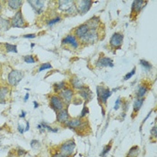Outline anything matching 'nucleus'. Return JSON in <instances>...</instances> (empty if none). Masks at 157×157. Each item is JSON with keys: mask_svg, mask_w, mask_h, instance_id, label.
<instances>
[{"mask_svg": "<svg viewBox=\"0 0 157 157\" xmlns=\"http://www.w3.org/2000/svg\"><path fill=\"white\" fill-rule=\"evenodd\" d=\"M58 8L64 14H76L77 13L75 1L72 0H59L58 2Z\"/></svg>", "mask_w": 157, "mask_h": 157, "instance_id": "obj_1", "label": "nucleus"}, {"mask_svg": "<svg viewBox=\"0 0 157 157\" xmlns=\"http://www.w3.org/2000/svg\"><path fill=\"white\" fill-rule=\"evenodd\" d=\"M87 125H88L87 121L80 118L79 117L70 118L69 121L65 124V126L67 127L68 128L73 129V130H75V131H78V132H79V130L81 131V130H84L85 128H86Z\"/></svg>", "mask_w": 157, "mask_h": 157, "instance_id": "obj_2", "label": "nucleus"}, {"mask_svg": "<svg viewBox=\"0 0 157 157\" xmlns=\"http://www.w3.org/2000/svg\"><path fill=\"white\" fill-rule=\"evenodd\" d=\"M76 149V143L74 139H68L67 141L63 142L59 146V153L67 155V156H71Z\"/></svg>", "mask_w": 157, "mask_h": 157, "instance_id": "obj_3", "label": "nucleus"}, {"mask_svg": "<svg viewBox=\"0 0 157 157\" xmlns=\"http://www.w3.org/2000/svg\"><path fill=\"white\" fill-rule=\"evenodd\" d=\"M23 76H24V74L23 71L15 70V69L11 70L7 76V82H8L9 85L16 86L22 81Z\"/></svg>", "mask_w": 157, "mask_h": 157, "instance_id": "obj_4", "label": "nucleus"}, {"mask_svg": "<svg viewBox=\"0 0 157 157\" xmlns=\"http://www.w3.org/2000/svg\"><path fill=\"white\" fill-rule=\"evenodd\" d=\"M96 93H97L99 103H103V104H106L108 99L112 94V92L109 88L104 87L103 85H98L96 87Z\"/></svg>", "mask_w": 157, "mask_h": 157, "instance_id": "obj_5", "label": "nucleus"}, {"mask_svg": "<svg viewBox=\"0 0 157 157\" xmlns=\"http://www.w3.org/2000/svg\"><path fill=\"white\" fill-rule=\"evenodd\" d=\"M10 23H11V27H14V28H25V27L28 26V23H26L23 18L22 10L17 11L14 14V15L10 20Z\"/></svg>", "mask_w": 157, "mask_h": 157, "instance_id": "obj_6", "label": "nucleus"}, {"mask_svg": "<svg viewBox=\"0 0 157 157\" xmlns=\"http://www.w3.org/2000/svg\"><path fill=\"white\" fill-rule=\"evenodd\" d=\"M99 35L100 34L98 30H89L88 32L79 41L83 44H93L99 41L100 39Z\"/></svg>", "mask_w": 157, "mask_h": 157, "instance_id": "obj_7", "label": "nucleus"}, {"mask_svg": "<svg viewBox=\"0 0 157 157\" xmlns=\"http://www.w3.org/2000/svg\"><path fill=\"white\" fill-rule=\"evenodd\" d=\"M75 4L77 13L84 15L91 9L94 2L92 0H77V1H75Z\"/></svg>", "mask_w": 157, "mask_h": 157, "instance_id": "obj_8", "label": "nucleus"}, {"mask_svg": "<svg viewBox=\"0 0 157 157\" xmlns=\"http://www.w3.org/2000/svg\"><path fill=\"white\" fill-rule=\"evenodd\" d=\"M124 41V35L121 32H114L109 39V46L112 49L119 50Z\"/></svg>", "mask_w": 157, "mask_h": 157, "instance_id": "obj_9", "label": "nucleus"}, {"mask_svg": "<svg viewBox=\"0 0 157 157\" xmlns=\"http://www.w3.org/2000/svg\"><path fill=\"white\" fill-rule=\"evenodd\" d=\"M50 106L56 112H59L61 109H65V103L57 94H53L50 97Z\"/></svg>", "mask_w": 157, "mask_h": 157, "instance_id": "obj_10", "label": "nucleus"}, {"mask_svg": "<svg viewBox=\"0 0 157 157\" xmlns=\"http://www.w3.org/2000/svg\"><path fill=\"white\" fill-rule=\"evenodd\" d=\"M59 96L61 98L65 105L68 106L73 101L74 97V89L70 87H66L64 90H62L60 93H59Z\"/></svg>", "mask_w": 157, "mask_h": 157, "instance_id": "obj_11", "label": "nucleus"}, {"mask_svg": "<svg viewBox=\"0 0 157 157\" xmlns=\"http://www.w3.org/2000/svg\"><path fill=\"white\" fill-rule=\"evenodd\" d=\"M32 8L33 9V11L36 14H41L44 11L45 8V1H41V0H30L27 1Z\"/></svg>", "mask_w": 157, "mask_h": 157, "instance_id": "obj_12", "label": "nucleus"}, {"mask_svg": "<svg viewBox=\"0 0 157 157\" xmlns=\"http://www.w3.org/2000/svg\"><path fill=\"white\" fill-rule=\"evenodd\" d=\"M62 44L63 45H70L74 50H77L79 48L80 42L74 34H68L62 40Z\"/></svg>", "mask_w": 157, "mask_h": 157, "instance_id": "obj_13", "label": "nucleus"}, {"mask_svg": "<svg viewBox=\"0 0 157 157\" xmlns=\"http://www.w3.org/2000/svg\"><path fill=\"white\" fill-rule=\"evenodd\" d=\"M96 67L99 68L103 67H113L114 63L112 59L108 57H100L96 61Z\"/></svg>", "mask_w": 157, "mask_h": 157, "instance_id": "obj_14", "label": "nucleus"}, {"mask_svg": "<svg viewBox=\"0 0 157 157\" xmlns=\"http://www.w3.org/2000/svg\"><path fill=\"white\" fill-rule=\"evenodd\" d=\"M89 27L86 23H83L80 24L79 26H77L76 28L74 31V35L76 36V38L77 40H81L83 37H84L89 31Z\"/></svg>", "mask_w": 157, "mask_h": 157, "instance_id": "obj_15", "label": "nucleus"}, {"mask_svg": "<svg viewBox=\"0 0 157 157\" xmlns=\"http://www.w3.org/2000/svg\"><path fill=\"white\" fill-rule=\"evenodd\" d=\"M70 119V115L68 113L67 109H63L60 112H57V122L60 124H66Z\"/></svg>", "mask_w": 157, "mask_h": 157, "instance_id": "obj_16", "label": "nucleus"}, {"mask_svg": "<svg viewBox=\"0 0 157 157\" xmlns=\"http://www.w3.org/2000/svg\"><path fill=\"white\" fill-rule=\"evenodd\" d=\"M146 4H147L146 1H133L131 7V16L137 15L143 10Z\"/></svg>", "mask_w": 157, "mask_h": 157, "instance_id": "obj_17", "label": "nucleus"}, {"mask_svg": "<svg viewBox=\"0 0 157 157\" xmlns=\"http://www.w3.org/2000/svg\"><path fill=\"white\" fill-rule=\"evenodd\" d=\"M90 30H99V27H100V23H101V20L98 16H94L93 18L88 20L87 23H85Z\"/></svg>", "mask_w": 157, "mask_h": 157, "instance_id": "obj_18", "label": "nucleus"}, {"mask_svg": "<svg viewBox=\"0 0 157 157\" xmlns=\"http://www.w3.org/2000/svg\"><path fill=\"white\" fill-rule=\"evenodd\" d=\"M78 94L85 101H89L92 99V97H93V93H92V91L86 86H85L84 88H82L81 90H79L78 91Z\"/></svg>", "mask_w": 157, "mask_h": 157, "instance_id": "obj_19", "label": "nucleus"}, {"mask_svg": "<svg viewBox=\"0 0 157 157\" xmlns=\"http://www.w3.org/2000/svg\"><path fill=\"white\" fill-rule=\"evenodd\" d=\"M70 84H71V86L73 87L72 89H76L78 91L85 86L84 85V83H83V81L80 78H78V77H73V78H71Z\"/></svg>", "mask_w": 157, "mask_h": 157, "instance_id": "obj_20", "label": "nucleus"}, {"mask_svg": "<svg viewBox=\"0 0 157 157\" xmlns=\"http://www.w3.org/2000/svg\"><path fill=\"white\" fill-rule=\"evenodd\" d=\"M23 2L21 1V0H9V1H7V5L9 8L16 12L20 10V8L23 6Z\"/></svg>", "mask_w": 157, "mask_h": 157, "instance_id": "obj_21", "label": "nucleus"}, {"mask_svg": "<svg viewBox=\"0 0 157 157\" xmlns=\"http://www.w3.org/2000/svg\"><path fill=\"white\" fill-rule=\"evenodd\" d=\"M145 101V98H136L134 103H133V114L136 115V113H137L140 110L141 107L144 104Z\"/></svg>", "mask_w": 157, "mask_h": 157, "instance_id": "obj_22", "label": "nucleus"}, {"mask_svg": "<svg viewBox=\"0 0 157 157\" xmlns=\"http://www.w3.org/2000/svg\"><path fill=\"white\" fill-rule=\"evenodd\" d=\"M148 86H146L145 85H140L137 87V91L136 93V98H145L146 94L148 93Z\"/></svg>", "mask_w": 157, "mask_h": 157, "instance_id": "obj_23", "label": "nucleus"}, {"mask_svg": "<svg viewBox=\"0 0 157 157\" xmlns=\"http://www.w3.org/2000/svg\"><path fill=\"white\" fill-rule=\"evenodd\" d=\"M10 27H11L10 21L0 15V31L6 32V31H8L9 29H10Z\"/></svg>", "mask_w": 157, "mask_h": 157, "instance_id": "obj_24", "label": "nucleus"}, {"mask_svg": "<svg viewBox=\"0 0 157 157\" xmlns=\"http://www.w3.org/2000/svg\"><path fill=\"white\" fill-rule=\"evenodd\" d=\"M8 94H9V88L7 86L0 87V103H2L3 104L6 103V99Z\"/></svg>", "mask_w": 157, "mask_h": 157, "instance_id": "obj_25", "label": "nucleus"}, {"mask_svg": "<svg viewBox=\"0 0 157 157\" xmlns=\"http://www.w3.org/2000/svg\"><path fill=\"white\" fill-rule=\"evenodd\" d=\"M140 153V149L137 145H134L132 146L130 149H129L127 157H137L138 154Z\"/></svg>", "mask_w": 157, "mask_h": 157, "instance_id": "obj_26", "label": "nucleus"}, {"mask_svg": "<svg viewBox=\"0 0 157 157\" xmlns=\"http://www.w3.org/2000/svg\"><path fill=\"white\" fill-rule=\"evenodd\" d=\"M139 64H140V66L144 68V70L145 72H149L152 68H153V65L148 62V61H146L145 59H140L139 61Z\"/></svg>", "mask_w": 157, "mask_h": 157, "instance_id": "obj_27", "label": "nucleus"}, {"mask_svg": "<svg viewBox=\"0 0 157 157\" xmlns=\"http://www.w3.org/2000/svg\"><path fill=\"white\" fill-rule=\"evenodd\" d=\"M5 46V49H6V52H13V53H17V46L15 44H10V43H7L6 42L4 44Z\"/></svg>", "mask_w": 157, "mask_h": 157, "instance_id": "obj_28", "label": "nucleus"}, {"mask_svg": "<svg viewBox=\"0 0 157 157\" xmlns=\"http://www.w3.org/2000/svg\"><path fill=\"white\" fill-rule=\"evenodd\" d=\"M66 85H67L66 82H64V81H62V82H60V83H58V84H55V85H54V92H55L56 94L60 93L62 90H64L65 88L67 87Z\"/></svg>", "mask_w": 157, "mask_h": 157, "instance_id": "obj_29", "label": "nucleus"}, {"mask_svg": "<svg viewBox=\"0 0 157 157\" xmlns=\"http://www.w3.org/2000/svg\"><path fill=\"white\" fill-rule=\"evenodd\" d=\"M41 127H42V129H43L44 131L46 130V129H47V130H49V131H50V132H53V133L59 132V127H51L50 125H48L45 121H42V122L41 123Z\"/></svg>", "mask_w": 157, "mask_h": 157, "instance_id": "obj_30", "label": "nucleus"}, {"mask_svg": "<svg viewBox=\"0 0 157 157\" xmlns=\"http://www.w3.org/2000/svg\"><path fill=\"white\" fill-rule=\"evenodd\" d=\"M60 21H61V17L59 15V16H56L54 18H50V19L47 20L46 21V24H47V26H49V27H51L56 23H59Z\"/></svg>", "mask_w": 157, "mask_h": 157, "instance_id": "obj_31", "label": "nucleus"}, {"mask_svg": "<svg viewBox=\"0 0 157 157\" xmlns=\"http://www.w3.org/2000/svg\"><path fill=\"white\" fill-rule=\"evenodd\" d=\"M23 61L27 64H33L37 61V59H35L32 55H27L23 57Z\"/></svg>", "mask_w": 157, "mask_h": 157, "instance_id": "obj_32", "label": "nucleus"}, {"mask_svg": "<svg viewBox=\"0 0 157 157\" xmlns=\"http://www.w3.org/2000/svg\"><path fill=\"white\" fill-rule=\"evenodd\" d=\"M48 69H52V66H51V64L50 63H43L41 64L39 69H38V72L41 73L44 70H48Z\"/></svg>", "mask_w": 157, "mask_h": 157, "instance_id": "obj_33", "label": "nucleus"}, {"mask_svg": "<svg viewBox=\"0 0 157 157\" xmlns=\"http://www.w3.org/2000/svg\"><path fill=\"white\" fill-rule=\"evenodd\" d=\"M112 144H109V145H105L103 150L101 151V153L100 154V156H101V157H105L106 154H107L110 150H112Z\"/></svg>", "mask_w": 157, "mask_h": 157, "instance_id": "obj_34", "label": "nucleus"}, {"mask_svg": "<svg viewBox=\"0 0 157 157\" xmlns=\"http://www.w3.org/2000/svg\"><path fill=\"white\" fill-rule=\"evenodd\" d=\"M87 114H89V109L86 105H85L84 107H83V109H82V112H81V114L79 116L80 118H84L87 116Z\"/></svg>", "mask_w": 157, "mask_h": 157, "instance_id": "obj_35", "label": "nucleus"}, {"mask_svg": "<svg viewBox=\"0 0 157 157\" xmlns=\"http://www.w3.org/2000/svg\"><path fill=\"white\" fill-rule=\"evenodd\" d=\"M135 74H136V67H134L130 72H128V73L127 74V75L124 76V80L127 81V80H128V79H130V78L135 75Z\"/></svg>", "mask_w": 157, "mask_h": 157, "instance_id": "obj_36", "label": "nucleus"}, {"mask_svg": "<svg viewBox=\"0 0 157 157\" xmlns=\"http://www.w3.org/2000/svg\"><path fill=\"white\" fill-rule=\"evenodd\" d=\"M150 134H151V137L154 138V140H156V137H157V127H156V126H154L151 128Z\"/></svg>", "mask_w": 157, "mask_h": 157, "instance_id": "obj_37", "label": "nucleus"}, {"mask_svg": "<svg viewBox=\"0 0 157 157\" xmlns=\"http://www.w3.org/2000/svg\"><path fill=\"white\" fill-rule=\"evenodd\" d=\"M30 145H31V146H32V148H33V149H37V148H39V147L41 146L40 142H39L38 140H36V139L32 140Z\"/></svg>", "mask_w": 157, "mask_h": 157, "instance_id": "obj_38", "label": "nucleus"}, {"mask_svg": "<svg viewBox=\"0 0 157 157\" xmlns=\"http://www.w3.org/2000/svg\"><path fill=\"white\" fill-rule=\"evenodd\" d=\"M26 154H27V152H26L24 149H23V148H18V149L16 150V154H17L18 157H23V156H24Z\"/></svg>", "mask_w": 157, "mask_h": 157, "instance_id": "obj_39", "label": "nucleus"}, {"mask_svg": "<svg viewBox=\"0 0 157 157\" xmlns=\"http://www.w3.org/2000/svg\"><path fill=\"white\" fill-rule=\"evenodd\" d=\"M121 103H122V100L121 99V97H118V99H117V100H116V101H115V104H114L113 109H114L115 110L118 109L119 106L121 105Z\"/></svg>", "mask_w": 157, "mask_h": 157, "instance_id": "obj_40", "label": "nucleus"}, {"mask_svg": "<svg viewBox=\"0 0 157 157\" xmlns=\"http://www.w3.org/2000/svg\"><path fill=\"white\" fill-rule=\"evenodd\" d=\"M121 105H122V109L124 110V112H127V110L128 109V105H129V103H128L127 101H122Z\"/></svg>", "mask_w": 157, "mask_h": 157, "instance_id": "obj_41", "label": "nucleus"}, {"mask_svg": "<svg viewBox=\"0 0 157 157\" xmlns=\"http://www.w3.org/2000/svg\"><path fill=\"white\" fill-rule=\"evenodd\" d=\"M36 36L37 35L35 33H31V34H25L23 37L25 39H34V38H36Z\"/></svg>", "mask_w": 157, "mask_h": 157, "instance_id": "obj_42", "label": "nucleus"}, {"mask_svg": "<svg viewBox=\"0 0 157 157\" xmlns=\"http://www.w3.org/2000/svg\"><path fill=\"white\" fill-rule=\"evenodd\" d=\"M17 129H18V132H19L21 135H23V134L24 133V127H23L21 124H18Z\"/></svg>", "mask_w": 157, "mask_h": 157, "instance_id": "obj_43", "label": "nucleus"}, {"mask_svg": "<svg viewBox=\"0 0 157 157\" xmlns=\"http://www.w3.org/2000/svg\"><path fill=\"white\" fill-rule=\"evenodd\" d=\"M51 157H69V156H67V155H64L60 153H55L54 154H52Z\"/></svg>", "mask_w": 157, "mask_h": 157, "instance_id": "obj_44", "label": "nucleus"}, {"mask_svg": "<svg viewBox=\"0 0 157 157\" xmlns=\"http://www.w3.org/2000/svg\"><path fill=\"white\" fill-rule=\"evenodd\" d=\"M30 130V123L29 121H26V127H24V132H27V131H29Z\"/></svg>", "mask_w": 157, "mask_h": 157, "instance_id": "obj_45", "label": "nucleus"}, {"mask_svg": "<svg viewBox=\"0 0 157 157\" xmlns=\"http://www.w3.org/2000/svg\"><path fill=\"white\" fill-rule=\"evenodd\" d=\"M151 114H152V112H149L148 114H147V115H146V117H145V118L143 119V122H142V125H143V124H144V123H145V121H147V119H148V118H149V117L151 116Z\"/></svg>", "mask_w": 157, "mask_h": 157, "instance_id": "obj_46", "label": "nucleus"}, {"mask_svg": "<svg viewBox=\"0 0 157 157\" xmlns=\"http://www.w3.org/2000/svg\"><path fill=\"white\" fill-rule=\"evenodd\" d=\"M25 116H26V112H24V110H22V112H21V114L19 115V117L22 118H25Z\"/></svg>", "mask_w": 157, "mask_h": 157, "instance_id": "obj_47", "label": "nucleus"}, {"mask_svg": "<svg viewBox=\"0 0 157 157\" xmlns=\"http://www.w3.org/2000/svg\"><path fill=\"white\" fill-rule=\"evenodd\" d=\"M29 97H30V94H29V93H27V94H25L24 98H23V101H28V99H29Z\"/></svg>", "mask_w": 157, "mask_h": 157, "instance_id": "obj_48", "label": "nucleus"}, {"mask_svg": "<svg viewBox=\"0 0 157 157\" xmlns=\"http://www.w3.org/2000/svg\"><path fill=\"white\" fill-rule=\"evenodd\" d=\"M33 105H34V109H37V108H39V103H37V101H33Z\"/></svg>", "mask_w": 157, "mask_h": 157, "instance_id": "obj_49", "label": "nucleus"}, {"mask_svg": "<svg viewBox=\"0 0 157 157\" xmlns=\"http://www.w3.org/2000/svg\"><path fill=\"white\" fill-rule=\"evenodd\" d=\"M101 113H103V116L104 117V116H105V110H104V109L103 108V106H101Z\"/></svg>", "mask_w": 157, "mask_h": 157, "instance_id": "obj_50", "label": "nucleus"}, {"mask_svg": "<svg viewBox=\"0 0 157 157\" xmlns=\"http://www.w3.org/2000/svg\"><path fill=\"white\" fill-rule=\"evenodd\" d=\"M34 46H35V43H32V44H31V48H32V49L34 48Z\"/></svg>", "mask_w": 157, "mask_h": 157, "instance_id": "obj_51", "label": "nucleus"}, {"mask_svg": "<svg viewBox=\"0 0 157 157\" xmlns=\"http://www.w3.org/2000/svg\"><path fill=\"white\" fill-rule=\"evenodd\" d=\"M1 9H2V6H1V4H0V12H1Z\"/></svg>", "mask_w": 157, "mask_h": 157, "instance_id": "obj_52", "label": "nucleus"}, {"mask_svg": "<svg viewBox=\"0 0 157 157\" xmlns=\"http://www.w3.org/2000/svg\"><path fill=\"white\" fill-rule=\"evenodd\" d=\"M8 157H16V156H14V155H10V156H8Z\"/></svg>", "mask_w": 157, "mask_h": 157, "instance_id": "obj_53", "label": "nucleus"}, {"mask_svg": "<svg viewBox=\"0 0 157 157\" xmlns=\"http://www.w3.org/2000/svg\"><path fill=\"white\" fill-rule=\"evenodd\" d=\"M0 104H3V103H0Z\"/></svg>", "mask_w": 157, "mask_h": 157, "instance_id": "obj_54", "label": "nucleus"}]
</instances>
